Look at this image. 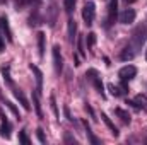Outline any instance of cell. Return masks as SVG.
Here are the masks:
<instances>
[{
    "label": "cell",
    "mask_w": 147,
    "mask_h": 145,
    "mask_svg": "<svg viewBox=\"0 0 147 145\" xmlns=\"http://www.w3.org/2000/svg\"><path fill=\"white\" fill-rule=\"evenodd\" d=\"M17 2V7H22V5H33V3H39V0H16Z\"/></svg>",
    "instance_id": "7402d4cb"
},
{
    "label": "cell",
    "mask_w": 147,
    "mask_h": 145,
    "mask_svg": "<svg viewBox=\"0 0 147 145\" xmlns=\"http://www.w3.org/2000/svg\"><path fill=\"white\" fill-rule=\"evenodd\" d=\"M50 103H51V109H53V114L58 116V108H57V103H55V96L50 97Z\"/></svg>",
    "instance_id": "d4e9b609"
},
{
    "label": "cell",
    "mask_w": 147,
    "mask_h": 145,
    "mask_svg": "<svg viewBox=\"0 0 147 145\" xmlns=\"http://www.w3.org/2000/svg\"><path fill=\"white\" fill-rule=\"evenodd\" d=\"M86 41H87V48H89V50H92V48H94V44H96V34H94V33H89L87 38H86Z\"/></svg>",
    "instance_id": "ac0fdd59"
},
{
    "label": "cell",
    "mask_w": 147,
    "mask_h": 145,
    "mask_svg": "<svg viewBox=\"0 0 147 145\" xmlns=\"http://www.w3.org/2000/svg\"><path fill=\"white\" fill-rule=\"evenodd\" d=\"M94 15H96V5L94 2H86L84 9H82V19L87 26H91L94 22Z\"/></svg>",
    "instance_id": "6da1fadb"
},
{
    "label": "cell",
    "mask_w": 147,
    "mask_h": 145,
    "mask_svg": "<svg viewBox=\"0 0 147 145\" xmlns=\"http://www.w3.org/2000/svg\"><path fill=\"white\" fill-rule=\"evenodd\" d=\"M3 2H5V0H0V3H3Z\"/></svg>",
    "instance_id": "4dcf8cb0"
},
{
    "label": "cell",
    "mask_w": 147,
    "mask_h": 145,
    "mask_svg": "<svg viewBox=\"0 0 147 145\" xmlns=\"http://www.w3.org/2000/svg\"><path fill=\"white\" fill-rule=\"evenodd\" d=\"M135 75H137V68H135L134 65H127V67L120 68V72H118V77L121 79V82L132 80V79H134Z\"/></svg>",
    "instance_id": "5b68a950"
},
{
    "label": "cell",
    "mask_w": 147,
    "mask_h": 145,
    "mask_svg": "<svg viewBox=\"0 0 147 145\" xmlns=\"http://www.w3.org/2000/svg\"><path fill=\"white\" fill-rule=\"evenodd\" d=\"M135 103H137L139 109L142 108V109H146V111H147V96H137Z\"/></svg>",
    "instance_id": "e0dca14e"
},
{
    "label": "cell",
    "mask_w": 147,
    "mask_h": 145,
    "mask_svg": "<svg viewBox=\"0 0 147 145\" xmlns=\"http://www.w3.org/2000/svg\"><path fill=\"white\" fill-rule=\"evenodd\" d=\"M5 50V36H3V33H2V29H0V53Z\"/></svg>",
    "instance_id": "4316f807"
},
{
    "label": "cell",
    "mask_w": 147,
    "mask_h": 145,
    "mask_svg": "<svg viewBox=\"0 0 147 145\" xmlns=\"http://www.w3.org/2000/svg\"><path fill=\"white\" fill-rule=\"evenodd\" d=\"M125 2H127V3H134L135 0H125Z\"/></svg>",
    "instance_id": "f546056e"
},
{
    "label": "cell",
    "mask_w": 147,
    "mask_h": 145,
    "mask_svg": "<svg viewBox=\"0 0 147 145\" xmlns=\"http://www.w3.org/2000/svg\"><path fill=\"white\" fill-rule=\"evenodd\" d=\"M77 50H79V55H80V56L86 55V50H84V46H82V38H77Z\"/></svg>",
    "instance_id": "cb8c5ba5"
},
{
    "label": "cell",
    "mask_w": 147,
    "mask_h": 145,
    "mask_svg": "<svg viewBox=\"0 0 147 145\" xmlns=\"http://www.w3.org/2000/svg\"><path fill=\"white\" fill-rule=\"evenodd\" d=\"M106 7H108V15H106V28H110L116 19V12H118V0H106Z\"/></svg>",
    "instance_id": "7a4b0ae2"
},
{
    "label": "cell",
    "mask_w": 147,
    "mask_h": 145,
    "mask_svg": "<svg viewBox=\"0 0 147 145\" xmlns=\"http://www.w3.org/2000/svg\"><path fill=\"white\" fill-rule=\"evenodd\" d=\"M36 135H38V138H39V142H41V144H46V137H45V133H43V130H41V128H38Z\"/></svg>",
    "instance_id": "484cf974"
},
{
    "label": "cell",
    "mask_w": 147,
    "mask_h": 145,
    "mask_svg": "<svg viewBox=\"0 0 147 145\" xmlns=\"http://www.w3.org/2000/svg\"><path fill=\"white\" fill-rule=\"evenodd\" d=\"M0 119H2V125H0V137L10 138V123H9V119H7V116L3 114L2 109H0Z\"/></svg>",
    "instance_id": "8992f818"
},
{
    "label": "cell",
    "mask_w": 147,
    "mask_h": 145,
    "mask_svg": "<svg viewBox=\"0 0 147 145\" xmlns=\"http://www.w3.org/2000/svg\"><path fill=\"white\" fill-rule=\"evenodd\" d=\"M33 103H34V109H36L38 116L43 118V111H41V104H39V92H33Z\"/></svg>",
    "instance_id": "2e32d148"
},
{
    "label": "cell",
    "mask_w": 147,
    "mask_h": 145,
    "mask_svg": "<svg viewBox=\"0 0 147 145\" xmlns=\"http://www.w3.org/2000/svg\"><path fill=\"white\" fill-rule=\"evenodd\" d=\"M65 142H72V144H77V140H75L74 137H70V135H67V137H65Z\"/></svg>",
    "instance_id": "f1b7e54d"
},
{
    "label": "cell",
    "mask_w": 147,
    "mask_h": 145,
    "mask_svg": "<svg viewBox=\"0 0 147 145\" xmlns=\"http://www.w3.org/2000/svg\"><path fill=\"white\" fill-rule=\"evenodd\" d=\"M29 68L33 70V73H34V77H36V84H38V92H41V89H43V73H41V70L38 68L36 65H29Z\"/></svg>",
    "instance_id": "8fae6325"
},
{
    "label": "cell",
    "mask_w": 147,
    "mask_h": 145,
    "mask_svg": "<svg viewBox=\"0 0 147 145\" xmlns=\"http://www.w3.org/2000/svg\"><path fill=\"white\" fill-rule=\"evenodd\" d=\"M75 2H77V0H63V7H65V10H67L69 14L74 10V7H75Z\"/></svg>",
    "instance_id": "ffe728a7"
},
{
    "label": "cell",
    "mask_w": 147,
    "mask_h": 145,
    "mask_svg": "<svg viewBox=\"0 0 147 145\" xmlns=\"http://www.w3.org/2000/svg\"><path fill=\"white\" fill-rule=\"evenodd\" d=\"M146 60H147V50H146Z\"/></svg>",
    "instance_id": "1f68e13d"
},
{
    "label": "cell",
    "mask_w": 147,
    "mask_h": 145,
    "mask_svg": "<svg viewBox=\"0 0 147 145\" xmlns=\"http://www.w3.org/2000/svg\"><path fill=\"white\" fill-rule=\"evenodd\" d=\"M14 96H16V99H17V101H19V103L22 104V108L26 109V111H29V109H31V106H29V101L26 99V96L22 94V91L16 89V91H14Z\"/></svg>",
    "instance_id": "7c38bea8"
},
{
    "label": "cell",
    "mask_w": 147,
    "mask_h": 145,
    "mask_svg": "<svg viewBox=\"0 0 147 145\" xmlns=\"http://www.w3.org/2000/svg\"><path fill=\"white\" fill-rule=\"evenodd\" d=\"M139 51L135 50V46L132 44V43H128L125 48H123V51H121V60L123 62H128V60H134V56L137 55Z\"/></svg>",
    "instance_id": "ba28073f"
},
{
    "label": "cell",
    "mask_w": 147,
    "mask_h": 145,
    "mask_svg": "<svg viewBox=\"0 0 147 145\" xmlns=\"http://www.w3.org/2000/svg\"><path fill=\"white\" fill-rule=\"evenodd\" d=\"M0 29H2L3 36L7 38V41H12V31H10V26H9L7 17H0Z\"/></svg>",
    "instance_id": "9c48e42d"
},
{
    "label": "cell",
    "mask_w": 147,
    "mask_h": 145,
    "mask_svg": "<svg viewBox=\"0 0 147 145\" xmlns=\"http://www.w3.org/2000/svg\"><path fill=\"white\" fill-rule=\"evenodd\" d=\"M38 50H39V56H45V50H46V34L45 33H38Z\"/></svg>",
    "instance_id": "30bf717a"
},
{
    "label": "cell",
    "mask_w": 147,
    "mask_h": 145,
    "mask_svg": "<svg viewBox=\"0 0 147 145\" xmlns=\"http://www.w3.org/2000/svg\"><path fill=\"white\" fill-rule=\"evenodd\" d=\"M87 75H91L89 79L92 80V84H94V87H96V91L101 94V97H105V85H103V80H101V77H99V73L96 72V70H87Z\"/></svg>",
    "instance_id": "277c9868"
},
{
    "label": "cell",
    "mask_w": 147,
    "mask_h": 145,
    "mask_svg": "<svg viewBox=\"0 0 147 145\" xmlns=\"http://www.w3.org/2000/svg\"><path fill=\"white\" fill-rule=\"evenodd\" d=\"M67 34H69V41H70V43H74V41H75V34H77V22H75L74 19H70V21H69V26H67Z\"/></svg>",
    "instance_id": "4fadbf2b"
},
{
    "label": "cell",
    "mask_w": 147,
    "mask_h": 145,
    "mask_svg": "<svg viewBox=\"0 0 147 145\" xmlns=\"http://www.w3.org/2000/svg\"><path fill=\"white\" fill-rule=\"evenodd\" d=\"M53 67H55V72L62 73V70H63V56H62V53H60V46L57 44V46H53Z\"/></svg>",
    "instance_id": "3957f363"
},
{
    "label": "cell",
    "mask_w": 147,
    "mask_h": 145,
    "mask_svg": "<svg viewBox=\"0 0 147 145\" xmlns=\"http://www.w3.org/2000/svg\"><path fill=\"white\" fill-rule=\"evenodd\" d=\"M101 118H103L105 125H106V126L110 128V132H111V133H113L115 137H118V133H120V132H118V128L115 126V123H113V121H111L110 118H108V114H106V113H101Z\"/></svg>",
    "instance_id": "5bb4252c"
},
{
    "label": "cell",
    "mask_w": 147,
    "mask_h": 145,
    "mask_svg": "<svg viewBox=\"0 0 147 145\" xmlns=\"http://www.w3.org/2000/svg\"><path fill=\"white\" fill-rule=\"evenodd\" d=\"M115 114H116V116L125 123V125H128V123H130V119H132V118H130V113H128V111H125V109H121V108H115Z\"/></svg>",
    "instance_id": "9a60e30c"
},
{
    "label": "cell",
    "mask_w": 147,
    "mask_h": 145,
    "mask_svg": "<svg viewBox=\"0 0 147 145\" xmlns=\"http://www.w3.org/2000/svg\"><path fill=\"white\" fill-rule=\"evenodd\" d=\"M19 142L24 145H29V138H28V135H26V132L22 130V132H19Z\"/></svg>",
    "instance_id": "603a6c76"
},
{
    "label": "cell",
    "mask_w": 147,
    "mask_h": 145,
    "mask_svg": "<svg viewBox=\"0 0 147 145\" xmlns=\"http://www.w3.org/2000/svg\"><path fill=\"white\" fill-rule=\"evenodd\" d=\"M63 111H65V116H67V119H69V121H72L74 118L70 116V111H69V106H65V108H63Z\"/></svg>",
    "instance_id": "83f0119b"
},
{
    "label": "cell",
    "mask_w": 147,
    "mask_h": 145,
    "mask_svg": "<svg viewBox=\"0 0 147 145\" xmlns=\"http://www.w3.org/2000/svg\"><path fill=\"white\" fill-rule=\"evenodd\" d=\"M5 106L10 109V111H12V113H14L17 118H21V116H19V109L16 108V104H14V103H10V101H5Z\"/></svg>",
    "instance_id": "44dd1931"
},
{
    "label": "cell",
    "mask_w": 147,
    "mask_h": 145,
    "mask_svg": "<svg viewBox=\"0 0 147 145\" xmlns=\"http://www.w3.org/2000/svg\"><path fill=\"white\" fill-rule=\"evenodd\" d=\"M134 21H135V10H134V9H125V10L120 14V22H121V24H127V26H128V24H132Z\"/></svg>",
    "instance_id": "52a82bcc"
},
{
    "label": "cell",
    "mask_w": 147,
    "mask_h": 145,
    "mask_svg": "<svg viewBox=\"0 0 147 145\" xmlns=\"http://www.w3.org/2000/svg\"><path fill=\"white\" fill-rule=\"evenodd\" d=\"M2 75H3V79H5V82H7L9 85H12V79H10V68H9V67H2Z\"/></svg>",
    "instance_id": "d6986e66"
}]
</instances>
